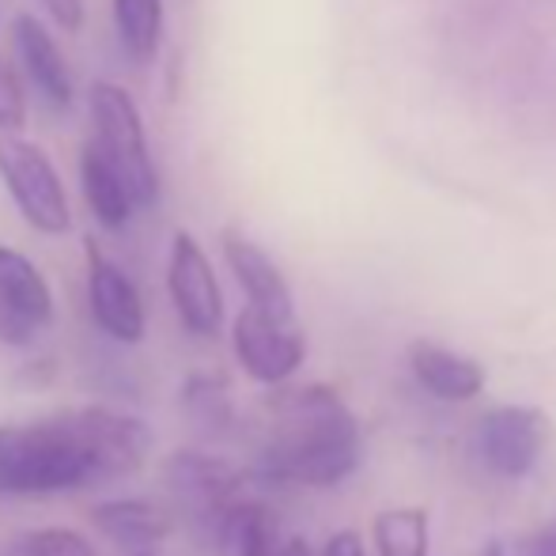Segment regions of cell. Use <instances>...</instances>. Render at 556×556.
I'll return each instance as SVG.
<instances>
[{"instance_id": "cell-19", "label": "cell", "mask_w": 556, "mask_h": 556, "mask_svg": "<svg viewBox=\"0 0 556 556\" xmlns=\"http://www.w3.org/2000/svg\"><path fill=\"white\" fill-rule=\"evenodd\" d=\"M379 556H428L432 530L425 507H387L371 522Z\"/></svg>"}, {"instance_id": "cell-10", "label": "cell", "mask_w": 556, "mask_h": 556, "mask_svg": "<svg viewBox=\"0 0 556 556\" xmlns=\"http://www.w3.org/2000/svg\"><path fill=\"white\" fill-rule=\"evenodd\" d=\"M58 303L46 273L23 250L0 242V344L30 349L53 326Z\"/></svg>"}, {"instance_id": "cell-18", "label": "cell", "mask_w": 556, "mask_h": 556, "mask_svg": "<svg viewBox=\"0 0 556 556\" xmlns=\"http://www.w3.org/2000/svg\"><path fill=\"white\" fill-rule=\"evenodd\" d=\"M280 545H285V534H280V515L273 511L265 500H239L235 511L227 515L220 542H216V553L224 556H277Z\"/></svg>"}, {"instance_id": "cell-20", "label": "cell", "mask_w": 556, "mask_h": 556, "mask_svg": "<svg viewBox=\"0 0 556 556\" xmlns=\"http://www.w3.org/2000/svg\"><path fill=\"white\" fill-rule=\"evenodd\" d=\"M12 556H99L96 542L73 527H35L12 545Z\"/></svg>"}, {"instance_id": "cell-17", "label": "cell", "mask_w": 556, "mask_h": 556, "mask_svg": "<svg viewBox=\"0 0 556 556\" xmlns=\"http://www.w3.org/2000/svg\"><path fill=\"white\" fill-rule=\"evenodd\" d=\"M178 405H182V417L198 428L201 435L216 440V435H227L235 428V394L231 382H227L224 371H190L178 387Z\"/></svg>"}, {"instance_id": "cell-11", "label": "cell", "mask_w": 556, "mask_h": 556, "mask_svg": "<svg viewBox=\"0 0 556 556\" xmlns=\"http://www.w3.org/2000/svg\"><path fill=\"white\" fill-rule=\"evenodd\" d=\"M12 46H15V61H20V76L35 88V96L58 114L73 111L76 80L58 35L50 30V23L38 20L35 12H20L12 20Z\"/></svg>"}, {"instance_id": "cell-22", "label": "cell", "mask_w": 556, "mask_h": 556, "mask_svg": "<svg viewBox=\"0 0 556 556\" xmlns=\"http://www.w3.org/2000/svg\"><path fill=\"white\" fill-rule=\"evenodd\" d=\"M58 371H61L58 356H50V352H35V356L15 371V382H20L23 390H50L53 382H58Z\"/></svg>"}, {"instance_id": "cell-1", "label": "cell", "mask_w": 556, "mask_h": 556, "mask_svg": "<svg viewBox=\"0 0 556 556\" xmlns=\"http://www.w3.org/2000/svg\"><path fill=\"white\" fill-rule=\"evenodd\" d=\"M152 446L148 420L111 405L0 425V496H58L132 477L148 466Z\"/></svg>"}, {"instance_id": "cell-8", "label": "cell", "mask_w": 556, "mask_h": 556, "mask_svg": "<svg viewBox=\"0 0 556 556\" xmlns=\"http://www.w3.org/2000/svg\"><path fill=\"white\" fill-rule=\"evenodd\" d=\"M84 292H88V315L106 341L132 349L148 337V307L137 280L96 242L84 239Z\"/></svg>"}, {"instance_id": "cell-25", "label": "cell", "mask_w": 556, "mask_h": 556, "mask_svg": "<svg viewBox=\"0 0 556 556\" xmlns=\"http://www.w3.org/2000/svg\"><path fill=\"white\" fill-rule=\"evenodd\" d=\"M527 556H556V515L527 542Z\"/></svg>"}, {"instance_id": "cell-2", "label": "cell", "mask_w": 556, "mask_h": 556, "mask_svg": "<svg viewBox=\"0 0 556 556\" xmlns=\"http://www.w3.org/2000/svg\"><path fill=\"white\" fill-rule=\"evenodd\" d=\"M359 420L330 382L280 390L257 446L254 477L277 489H337L359 469Z\"/></svg>"}, {"instance_id": "cell-28", "label": "cell", "mask_w": 556, "mask_h": 556, "mask_svg": "<svg viewBox=\"0 0 556 556\" xmlns=\"http://www.w3.org/2000/svg\"><path fill=\"white\" fill-rule=\"evenodd\" d=\"M132 556H160V553H155V549H137Z\"/></svg>"}, {"instance_id": "cell-14", "label": "cell", "mask_w": 556, "mask_h": 556, "mask_svg": "<svg viewBox=\"0 0 556 556\" xmlns=\"http://www.w3.org/2000/svg\"><path fill=\"white\" fill-rule=\"evenodd\" d=\"M76 175H80V198H84V205H88L91 220L111 235L129 231L132 216H137L140 208H137V201H132L125 178L114 170V163L96 148V140H84L80 160H76Z\"/></svg>"}, {"instance_id": "cell-3", "label": "cell", "mask_w": 556, "mask_h": 556, "mask_svg": "<svg viewBox=\"0 0 556 556\" xmlns=\"http://www.w3.org/2000/svg\"><path fill=\"white\" fill-rule=\"evenodd\" d=\"M88 114H91V140L114 163V170L125 178L132 201L140 213L160 205L163 175L160 163L148 144V125L140 114L137 99L114 80H96L88 88Z\"/></svg>"}, {"instance_id": "cell-27", "label": "cell", "mask_w": 556, "mask_h": 556, "mask_svg": "<svg viewBox=\"0 0 556 556\" xmlns=\"http://www.w3.org/2000/svg\"><path fill=\"white\" fill-rule=\"evenodd\" d=\"M481 556H507V553H504V545H500V542H492V545H484Z\"/></svg>"}, {"instance_id": "cell-7", "label": "cell", "mask_w": 556, "mask_h": 556, "mask_svg": "<svg viewBox=\"0 0 556 556\" xmlns=\"http://www.w3.org/2000/svg\"><path fill=\"white\" fill-rule=\"evenodd\" d=\"M553 440V425L538 405H500L489 409L473 428V454L492 477L522 481L534 473L545 446Z\"/></svg>"}, {"instance_id": "cell-9", "label": "cell", "mask_w": 556, "mask_h": 556, "mask_svg": "<svg viewBox=\"0 0 556 556\" xmlns=\"http://www.w3.org/2000/svg\"><path fill=\"white\" fill-rule=\"evenodd\" d=\"M231 352L254 382L285 387L307 359V337L295 318H273L247 303L231 323Z\"/></svg>"}, {"instance_id": "cell-21", "label": "cell", "mask_w": 556, "mask_h": 556, "mask_svg": "<svg viewBox=\"0 0 556 556\" xmlns=\"http://www.w3.org/2000/svg\"><path fill=\"white\" fill-rule=\"evenodd\" d=\"M27 88L12 61L0 53V132H23L27 129Z\"/></svg>"}, {"instance_id": "cell-24", "label": "cell", "mask_w": 556, "mask_h": 556, "mask_svg": "<svg viewBox=\"0 0 556 556\" xmlns=\"http://www.w3.org/2000/svg\"><path fill=\"white\" fill-rule=\"evenodd\" d=\"M323 556H367L364 538L356 530H337V534H330V542L323 545Z\"/></svg>"}, {"instance_id": "cell-26", "label": "cell", "mask_w": 556, "mask_h": 556, "mask_svg": "<svg viewBox=\"0 0 556 556\" xmlns=\"http://www.w3.org/2000/svg\"><path fill=\"white\" fill-rule=\"evenodd\" d=\"M277 556H315V549L307 545V538H285Z\"/></svg>"}, {"instance_id": "cell-12", "label": "cell", "mask_w": 556, "mask_h": 556, "mask_svg": "<svg viewBox=\"0 0 556 556\" xmlns=\"http://www.w3.org/2000/svg\"><path fill=\"white\" fill-rule=\"evenodd\" d=\"M220 254L224 265L231 269L235 285L242 288L250 307L265 311L273 318H295V300L292 288H288L280 265L265 254V247H257L247 231L239 227H224L220 231Z\"/></svg>"}, {"instance_id": "cell-23", "label": "cell", "mask_w": 556, "mask_h": 556, "mask_svg": "<svg viewBox=\"0 0 556 556\" xmlns=\"http://www.w3.org/2000/svg\"><path fill=\"white\" fill-rule=\"evenodd\" d=\"M50 15V23L65 35H76L84 27V0H38Z\"/></svg>"}, {"instance_id": "cell-13", "label": "cell", "mask_w": 556, "mask_h": 556, "mask_svg": "<svg viewBox=\"0 0 556 556\" xmlns=\"http://www.w3.org/2000/svg\"><path fill=\"white\" fill-rule=\"evenodd\" d=\"M91 527L122 549H160L178 527V511L155 496H117L91 507Z\"/></svg>"}, {"instance_id": "cell-6", "label": "cell", "mask_w": 556, "mask_h": 556, "mask_svg": "<svg viewBox=\"0 0 556 556\" xmlns=\"http://www.w3.org/2000/svg\"><path fill=\"white\" fill-rule=\"evenodd\" d=\"M167 300L190 337L213 341L224 333V288L198 235L178 227L167 247Z\"/></svg>"}, {"instance_id": "cell-4", "label": "cell", "mask_w": 556, "mask_h": 556, "mask_svg": "<svg viewBox=\"0 0 556 556\" xmlns=\"http://www.w3.org/2000/svg\"><path fill=\"white\" fill-rule=\"evenodd\" d=\"M163 481L175 496V511L216 549L227 515L250 496V473L205 446H178L163 458Z\"/></svg>"}, {"instance_id": "cell-15", "label": "cell", "mask_w": 556, "mask_h": 556, "mask_svg": "<svg viewBox=\"0 0 556 556\" xmlns=\"http://www.w3.org/2000/svg\"><path fill=\"white\" fill-rule=\"evenodd\" d=\"M409 371L420 387L440 402H473L484 390V367L469 356L443 349L435 341H413L409 344Z\"/></svg>"}, {"instance_id": "cell-16", "label": "cell", "mask_w": 556, "mask_h": 556, "mask_svg": "<svg viewBox=\"0 0 556 556\" xmlns=\"http://www.w3.org/2000/svg\"><path fill=\"white\" fill-rule=\"evenodd\" d=\"M111 20L122 53L148 68L160 61L167 35V0H111Z\"/></svg>"}, {"instance_id": "cell-5", "label": "cell", "mask_w": 556, "mask_h": 556, "mask_svg": "<svg viewBox=\"0 0 556 556\" xmlns=\"http://www.w3.org/2000/svg\"><path fill=\"white\" fill-rule=\"evenodd\" d=\"M0 186L30 231L46 239L73 231V201L58 163L23 132H0Z\"/></svg>"}]
</instances>
